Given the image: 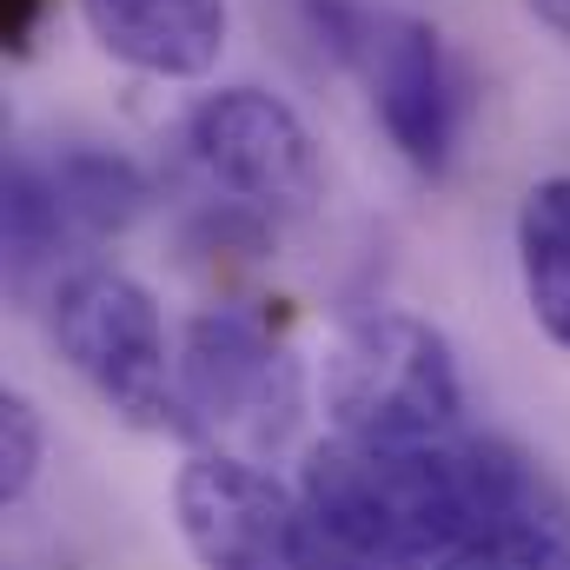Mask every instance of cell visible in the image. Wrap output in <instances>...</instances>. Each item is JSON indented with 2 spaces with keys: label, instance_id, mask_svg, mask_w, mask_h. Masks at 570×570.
I'll list each match as a JSON object with an SVG mask.
<instances>
[{
  "label": "cell",
  "instance_id": "9a60e30c",
  "mask_svg": "<svg viewBox=\"0 0 570 570\" xmlns=\"http://www.w3.org/2000/svg\"><path fill=\"white\" fill-rule=\"evenodd\" d=\"M524 7H531L551 33H564V40H570V0H524Z\"/></svg>",
  "mask_w": 570,
  "mask_h": 570
},
{
  "label": "cell",
  "instance_id": "3957f363",
  "mask_svg": "<svg viewBox=\"0 0 570 570\" xmlns=\"http://www.w3.org/2000/svg\"><path fill=\"white\" fill-rule=\"evenodd\" d=\"M305 20L318 47H332V60L365 80L399 159L425 179H444L464 140V67L451 60L444 33L419 13L372 0H305Z\"/></svg>",
  "mask_w": 570,
  "mask_h": 570
},
{
  "label": "cell",
  "instance_id": "8992f818",
  "mask_svg": "<svg viewBox=\"0 0 570 570\" xmlns=\"http://www.w3.org/2000/svg\"><path fill=\"white\" fill-rule=\"evenodd\" d=\"M186 153L226 193V206L246 213L253 226L298 219L325 193V166H318L305 120L266 87L199 94L186 114Z\"/></svg>",
  "mask_w": 570,
  "mask_h": 570
},
{
  "label": "cell",
  "instance_id": "7a4b0ae2",
  "mask_svg": "<svg viewBox=\"0 0 570 570\" xmlns=\"http://www.w3.org/2000/svg\"><path fill=\"white\" fill-rule=\"evenodd\" d=\"M318 405L358 444H444L464 419V379L451 338L419 312H358L338 325L318 365Z\"/></svg>",
  "mask_w": 570,
  "mask_h": 570
},
{
  "label": "cell",
  "instance_id": "52a82bcc",
  "mask_svg": "<svg viewBox=\"0 0 570 570\" xmlns=\"http://www.w3.org/2000/svg\"><path fill=\"white\" fill-rule=\"evenodd\" d=\"M179 399H186L193 438L233 431L253 451H266L298 412V372L253 312L219 305V312H199L179 338Z\"/></svg>",
  "mask_w": 570,
  "mask_h": 570
},
{
  "label": "cell",
  "instance_id": "4fadbf2b",
  "mask_svg": "<svg viewBox=\"0 0 570 570\" xmlns=\"http://www.w3.org/2000/svg\"><path fill=\"white\" fill-rule=\"evenodd\" d=\"M438 570H570V531H504Z\"/></svg>",
  "mask_w": 570,
  "mask_h": 570
},
{
  "label": "cell",
  "instance_id": "9c48e42d",
  "mask_svg": "<svg viewBox=\"0 0 570 570\" xmlns=\"http://www.w3.org/2000/svg\"><path fill=\"white\" fill-rule=\"evenodd\" d=\"M518 273L531 318L570 352V173H551L518 206Z\"/></svg>",
  "mask_w": 570,
  "mask_h": 570
},
{
  "label": "cell",
  "instance_id": "7c38bea8",
  "mask_svg": "<svg viewBox=\"0 0 570 570\" xmlns=\"http://www.w3.org/2000/svg\"><path fill=\"white\" fill-rule=\"evenodd\" d=\"M47 464V419L27 392L0 399V504H20Z\"/></svg>",
  "mask_w": 570,
  "mask_h": 570
},
{
  "label": "cell",
  "instance_id": "ba28073f",
  "mask_svg": "<svg viewBox=\"0 0 570 570\" xmlns=\"http://www.w3.org/2000/svg\"><path fill=\"white\" fill-rule=\"evenodd\" d=\"M94 40L153 80H199L226 53V0H80Z\"/></svg>",
  "mask_w": 570,
  "mask_h": 570
},
{
  "label": "cell",
  "instance_id": "30bf717a",
  "mask_svg": "<svg viewBox=\"0 0 570 570\" xmlns=\"http://www.w3.org/2000/svg\"><path fill=\"white\" fill-rule=\"evenodd\" d=\"M0 239H7V285L27 292L47 266H60V246L80 239L47 159H27L13 153L7 159V179H0Z\"/></svg>",
  "mask_w": 570,
  "mask_h": 570
},
{
  "label": "cell",
  "instance_id": "5bb4252c",
  "mask_svg": "<svg viewBox=\"0 0 570 570\" xmlns=\"http://www.w3.org/2000/svg\"><path fill=\"white\" fill-rule=\"evenodd\" d=\"M47 7L53 0H0V40H7V53H27L33 47V27L47 20Z\"/></svg>",
  "mask_w": 570,
  "mask_h": 570
},
{
  "label": "cell",
  "instance_id": "5b68a950",
  "mask_svg": "<svg viewBox=\"0 0 570 570\" xmlns=\"http://www.w3.org/2000/svg\"><path fill=\"white\" fill-rule=\"evenodd\" d=\"M173 518L199 570H365L345 558L298 491H285L259 458L199 451L179 464Z\"/></svg>",
  "mask_w": 570,
  "mask_h": 570
},
{
  "label": "cell",
  "instance_id": "6da1fadb",
  "mask_svg": "<svg viewBox=\"0 0 570 570\" xmlns=\"http://www.w3.org/2000/svg\"><path fill=\"white\" fill-rule=\"evenodd\" d=\"M318 531L365 570H438L504 531H570L558 484L504 438L358 444L325 438L298 464Z\"/></svg>",
  "mask_w": 570,
  "mask_h": 570
},
{
  "label": "cell",
  "instance_id": "8fae6325",
  "mask_svg": "<svg viewBox=\"0 0 570 570\" xmlns=\"http://www.w3.org/2000/svg\"><path fill=\"white\" fill-rule=\"evenodd\" d=\"M47 173H53V186H60V199H67L80 239L127 233V226L146 213V199H153V186H146L140 166H134L127 153L94 146V140H67L53 159H47Z\"/></svg>",
  "mask_w": 570,
  "mask_h": 570
},
{
  "label": "cell",
  "instance_id": "277c9868",
  "mask_svg": "<svg viewBox=\"0 0 570 570\" xmlns=\"http://www.w3.org/2000/svg\"><path fill=\"white\" fill-rule=\"evenodd\" d=\"M47 332L114 419L193 438L186 399H179V358L166 352L159 305L134 273L100 266V259L60 273L53 298H47Z\"/></svg>",
  "mask_w": 570,
  "mask_h": 570
}]
</instances>
